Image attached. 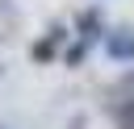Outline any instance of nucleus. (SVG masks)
Returning a JSON list of instances; mask_svg holds the SVG:
<instances>
[{"label": "nucleus", "mask_w": 134, "mask_h": 129, "mask_svg": "<svg viewBox=\"0 0 134 129\" xmlns=\"http://www.w3.org/2000/svg\"><path fill=\"white\" fill-rule=\"evenodd\" d=\"M67 37H71V29H67L63 21H54V25L29 46V58H34V62H54V58H59V42H67Z\"/></svg>", "instance_id": "obj_1"}, {"label": "nucleus", "mask_w": 134, "mask_h": 129, "mask_svg": "<svg viewBox=\"0 0 134 129\" xmlns=\"http://www.w3.org/2000/svg\"><path fill=\"white\" fill-rule=\"evenodd\" d=\"M4 4H8V0H0V8H4Z\"/></svg>", "instance_id": "obj_6"}, {"label": "nucleus", "mask_w": 134, "mask_h": 129, "mask_svg": "<svg viewBox=\"0 0 134 129\" xmlns=\"http://www.w3.org/2000/svg\"><path fill=\"white\" fill-rule=\"evenodd\" d=\"M121 87H126V92H134V71H126V75H121Z\"/></svg>", "instance_id": "obj_5"}, {"label": "nucleus", "mask_w": 134, "mask_h": 129, "mask_svg": "<svg viewBox=\"0 0 134 129\" xmlns=\"http://www.w3.org/2000/svg\"><path fill=\"white\" fill-rule=\"evenodd\" d=\"M75 37H88V42L105 37V12H100V4H92V8H84L75 17Z\"/></svg>", "instance_id": "obj_3"}, {"label": "nucleus", "mask_w": 134, "mask_h": 129, "mask_svg": "<svg viewBox=\"0 0 134 129\" xmlns=\"http://www.w3.org/2000/svg\"><path fill=\"white\" fill-rule=\"evenodd\" d=\"M0 75H4V67H0Z\"/></svg>", "instance_id": "obj_7"}, {"label": "nucleus", "mask_w": 134, "mask_h": 129, "mask_svg": "<svg viewBox=\"0 0 134 129\" xmlns=\"http://www.w3.org/2000/svg\"><path fill=\"white\" fill-rule=\"evenodd\" d=\"M105 54L113 62H134V29L121 25V29H109L105 33Z\"/></svg>", "instance_id": "obj_2"}, {"label": "nucleus", "mask_w": 134, "mask_h": 129, "mask_svg": "<svg viewBox=\"0 0 134 129\" xmlns=\"http://www.w3.org/2000/svg\"><path fill=\"white\" fill-rule=\"evenodd\" d=\"M88 46H92L88 37H75V42H71L67 50H63V62H67V67H80V62L88 58Z\"/></svg>", "instance_id": "obj_4"}, {"label": "nucleus", "mask_w": 134, "mask_h": 129, "mask_svg": "<svg viewBox=\"0 0 134 129\" xmlns=\"http://www.w3.org/2000/svg\"><path fill=\"white\" fill-rule=\"evenodd\" d=\"M0 129H4V125H0Z\"/></svg>", "instance_id": "obj_8"}]
</instances>
